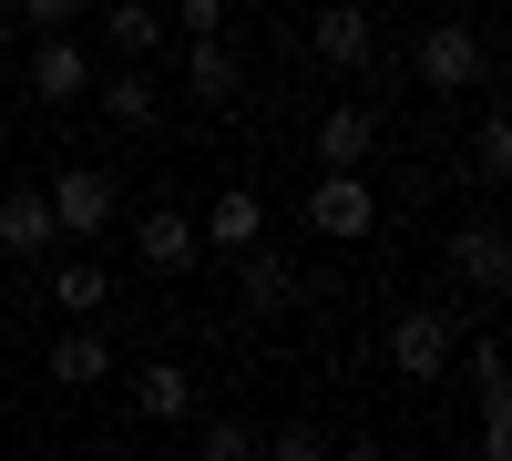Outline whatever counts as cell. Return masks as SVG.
I'll return each instance as SVG.
<instances>
[{
    "label": "cell",
    "mask_w": 512,
    "mask_h": 461,
    "mask_svg": "<svg viewBox=\"0 0 512 461\" xmlns=\"http://www.w3.org/2000/svg\"><path fill=\"white\" fill-rule=\"evenodd\" d=\"M195 451H205V461H246L256 431H246V421H195Z\"/></svg>",
    "instance_id": "21"
},
{
    "label": "cell",
    "mask_w": 512,
    "mask_h": 461,
    "mask_svg": "<svg viewBox=\"0 0 512 461\" xmlns=\"http://www.w3.org/2000/svg\"><path fill=\"white\" fill-rule=\"evenodd\" d=\"M185 93H195L205 113H226V103L246 93V62L226 52V31H216V41H195V52H185Z\"/></svg>",
    "instance_id": "15"
},
{
    "label": "cell",
    "mask_w": 512,
    "mask_h": 461,
    "mask_svg": "<svg viewBox=\"0 0 512 461\" xmlns=\"http://www.w3.org/2000/svg\"><path fill=\"white\" fill-rule=\"evenodd\" d=\"M41 195H52V226H62V236H103V226L123 216V185H113V164H62V175L41 185Z\"/></svg>",
    "instance_id": "3"
},
{
    "label": "cell",
    "mask_w": 512,
    "mask_h": 461,
    "mask_svg": "<svg viewBox=\"0 0 512 461\" xmlns=\"http://www.w3.org/2000/svg\"><path fill=\"white\" fill-rule=\"evenodd\" d=\"M308 41H318L328 72H369V62H379V21H369V0H328V11L308 21Z\"/></svg>",
    "instance_id": "6"
},
{
    "label": "cell",
    "mask_w": 512,
    "mask_h": 461,
    "mask_svg": "<svg viewBox=\"0 0 512 461\" xmlns=\"http://www.w3.org/2000/svg\"><path fill=\"white\" fill-rule=\"evenodd\" d=\"M308 154H318V164H359V175H369V154H379V113H369V103H328L318 134H308Z\"/></svg>",
    "instance_id": "12"
},
{
    "label": "cell",
    "mask_w": 512,
    "mask_h": 461,
    "mask_svg": "<svg viewBox=\"0 0 512 461\" xmlns=\"http://www.w3.org/2000/svg\"><path fill=\"white\" fill-rule=\"evenodd\" d=\"M41 246H62L52 195H41V185H11V195H0V257H41Z\"/></svg>",
    "instance_id": "13"
},
{
    "label": "cell",
    "mask_w": 512,
    "mask_h": 461,
    "mask_svg": "<svg viewBox=\"0 0 512 461\" xmlns=\"http://www.w3.org/2000/svg\"><path fill=\"white\" fill-rule=\"evenodd\" d=\"M93 52H82V41L72 31H41L31 41V62H21V82H31V103H82V93H93Z\"/></svg>",
    "instance_id": "5"
},
{
    "label": "cell",
    "mask_w": 512,
    "mask_h": 461,
    "mask_svg": "<svg viewBox=\"0 0 512 461\" xmlns=\"http://www.w3.org/2000/svg\"><path fill=\"white\" fill-rule=\"evenodd\" d=\"M103 298H113V277H103V267H82V257H72V267L52 277V308H72V318H93Z\"/></svg>",
    "instance_id": "19"
},
{
    "label": "cell",
    "mask_w": 512,
    "mask_h": 461,
    "mask_svg": "<svg viewBox=\"0 0 512 461\" xmlns=\"http://www.w3.org/2000/svg\"><path fill=\"white\" fill-rule=\"evenodd\" d=\"M472 175L482 185H512V123H502V103L472 123Z\"/></svg>",
    "instance_id": "18"
},
{
    "label": "cell",
    "mask_w": 512,
    "mask_h": 461,
    "mask_svg": "<svg viewBox=\"0 0 512 461\" xmlns=\"http://www.w3.org/2000/svg\"><path fill=\"white\" fill-rule=\"evenodd\" d=\"M267 451H277V461H318V451H328V431H308V421H287V431H267Z\"/></svg>",
    "instance_id": "23"
},
{
    "label": "cell",
    "mask_w": 512,
    "mask_h": 461,
    "mask_svg": "<svg viewBox=\"0 0 512 461\" xmlns=\"http://www.w3.org/2000/svg\"><path fill=\"white\" fill-rule=\"evenodd\" d=\"M134 410L144 421H195V369L185 359H144L134 369Z\"/></svg>",
    "instance_id": "14"
},
{
    "label": "cell",
    "mask_w": 512,
    "mask_h": 461,
    "mask_svg": "<svg viewBox=\"0 0 512 461\" xmlns=\"http://www.w3.org/2000/svg\"><path fill=\"white\" fill-rule=\"evenodd\" d=\"M410 72L431 82V93H492V41L472 21H431L410 41Z\"/></svg>",
    "instance_id": "1"
},
{
    "label": "cell",
    "mask_w": 512,
    "mask_h": 461,
    "mask_svg": "<svg viewBox=\"0 0 512 461\" xmlns=\"http://www.w3.org/2000/svg\"><path fill=\"white\" fill-rule=\"evenodd\" d=\"M11 11H21L31 31H72V11H82V0H11Z\"/></svg>",
    "instance_id": "24"
},
{
    "label": "cell",
    "mask_w": 512,
    "mask_h": 461,
    "mask_svg": "<svg viewBox=\"0 0 512 461\" xmlns=\"http://www.w3.org/2000/svg\"><path fill=\"white\" fill-rule=\"evenodd\" d=\"M308 226H318L328 246H359V236L379 226V195H369L359 164H318V185H308Z\"/></svg>",
    "instance_id": "2"
},
{
    "label": "cell",
    "mask_w": 512,
    "mask_h": 461,
    "mask_svg": "<svg viewBox=\"0 0 512 461\" xmlns=\"http://www.w3.org/2000/svg\"><path fill=\"white\" fill-rule=\"evenodd\" d=\"M93 103H103L113 134H154V123H164V82L144 62H123V72H93Z\"/></svg>",
    "instance_id": "8"
},
{
    "label": "cell",
    "mask_w": 512,
    "mask_h": 461,
    "mask_svg": "<svg viewBox=\"0 0 512 461\" xmlns=\"http://www.w3.org/2000/svg\"><path fill=\"white\" fill-rule=\"evenodd\" d=\"M390 369H400V380H441V369H451V308H400Z\"/></svg>",
    "instance_id": "10"
},
{
    "label": "cell",
    "mask_w": 512,
    "mask_h": 461,
    "mask_svg": "<svg viewBox=\"0 0 512 461\" xmlns=\"http://www.w3.org/2000/svg\"><path fill=\"white\" fill-rule=\"evenodd\" d=\"M164 21H185V41H216V31H226V0H175Z\"/></svg>",
    "instance_id": "22"
},
{
    "label": "cell",
    "mask_w": 512,
    "mask_h": 461,
    "mask_svg": "<svg viewBox=\"0 0 512 461\" xmlns=\"http://www.w3.org/2000/svg\"><path fill=\"white\" fill-rule=\"evenodd\" d=\"M461 380H472V400H512V380H502V349H492V339H472V359H461Z\"/></svg>",
    "instance_id": "20"
},
{
    "label": "cell",
    "mask_w": 512,
    "mask_h": 461,
    "mask_svg": "<svg viewBox=\"0 0 512 461\" xmlns=\"http://www.w3.org/2000/svg\"><path fill=\"white\" fill-rule=\"evenodd\" d=\"M134 257H144L154 277H185V267L205 257V236H195L185 205H144V216H134Z\"/></svg>",
    "instance_id": "9"
},
{
    "label": "cell",
    "mask_w": 512,
    "mask_h": 461,
    "mask_svg": "<svg viewBox=\"0 0 512 461\" xmlns=\"http://www.w3.org/2000/svg\"><path fill=\"white\" fill-rule=\"evenodd\" d=\"M236 298H246L256 318H287L297 298H308V267H297L287 246H267V236H256V246H236Z\"/></svg>",
    "instance_id": "4"
},
{
    "label": "cell",
    "mask_w": 512,
    "mask_h": 461,
    "mask_svg": "<svg viewBox=\"0 0 512 461\" xmlns=\"http://www.w3.org/2000/svg\"><path fill=\"white\" fill-rule=\"evenodd\" d=\"M0 144H11V134H0Z\"/></svg>",
    "instance_id": "26"
},
{
    "label": "cell",
    "mask_w": 512,
    "mask_h": 461,
    "mask_svg": "<svg viewBox=\"0 0 512 461\" xmlns=\"http://www.w3.org/2000/svg\"><path fill=\"white\" fill-rule=\"evenodd\" d=\"M195 236H205V257L256 246V236H267V195H256V185H216V195H205V216H195Z\"/></svg>",
    "instance_id": "7"
},
{
    "label": "cell",
    "mask_w": 512,
    "mask_h": 461,
    "mask_svg": "<svg viewBox=\"0 0 512 461\" xmlns=\"http://www.w3.org/2000/svg\"><path fill=\"white\" fill-rule=\"evenodd\" d=\"M0 62H11V21H0Z\"/></svg>",
    "instance_id": "25"
},
{
    "label": "cell",
    "mask_w": 512,
    "mask_h": 461,
    "mask_svg": "<svg viewBox=\"0 0 512 461\" xmlns=\"http://www.w3.org/2000/svg\"><path fill=\"white\" fill-rule=\"evenodd\" d=\"M164 31H175V21H164V0H113V11H103V41H113L123 62H154Z\"/></svg>",
    "instance_id": "16"
},
{
    "label": "cell",
    "mask_w": 512,
    "mask_h": 461,
    "mask_svg": "<svg viewBox=\"0 0 512 461\" xmlns=\"http://www.w3.org/2000/svg\"><path fill=\"white\" fill-rule=\"evenodd\" d=\"M52 380H62V390H93V380H113L103 328H62V339H52Z\"/></svg>",
    "instance_id": "17"
},
{
    "label": "cell",
    "mask_w": 512,
    "mask_h": 461,
    "mask_svg": "<svg viewBox=\"0 0 512 461\" xmlns=\"http://www.w3.org/2000/svg\"><path fill=\"white\" fill-rule=\"evenodd\" d=\"M451 277L472 287V298H502L512 287V236L482 216V226H451Z\"/></svg>",
    "instance_id": "11"
}]
</instances>
